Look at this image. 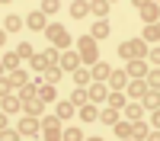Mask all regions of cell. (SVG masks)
Returning <instances> with one entry per match:
<instances>
[{
	"label": "cell",
	"mask_w": 160,
	"mask_h": 141,
	"mask_svg": "<svg viewBox=\"0 0 160 141\" xmlns=\"http://www.w3.org/2000/svg\"><path fill=\"white\" fill-rule=\"evenodd\" d=\"M96 42H99V38H93L90 32L77 38V51H80V58H83V64H90V68L99 61V45Z\"/></svg>",
	"instance_id": "1"
},
{
	"label": "cell",
	"mask_w": 160,
	"mask_h": 141,
	"mask_svg": "<svg viewBox=\"0 0 160 141\" xmlns=\"http://www.w3.org/2000/svg\"><path fill=\"white\" fill-rule=\"evenodd\" d=\"M61 115H45L42 119V138L45 141H58V138H64V128H61Z\"/></svg>",
	"instance_id": "2"
},
{
	"label": "cell",
	"mask_w": 160,
	"mask_h": 141,
	"mask_svg": "<svg viewBox=\"0 0 160 141\" xmlns=\"http://www.w3.org/2000/svg\"><path fill=\"white\" fill-rule=\"evenodd\" d=\"M45 35H48V42H51V45H58L61 51H64V48H71V35H68V29H64L61 23H48Z\"/></svg>",
	"instance_id": "3"
},
{
	"label": "cell",
	"mask_w": 160,
	"mask_h": 141,
	"mask_svg": "<svg viewBox=\"0 0 160 141\" xmlns=\"http://www.w3.org/2000/svg\"><path fill=\"white\" fill-rule=\"evenodd\" d=\"M19 132H22V138H35V135H42V119L26 112V119L19 122Z\"/></svg>",
	"instance_id": "4"
},
{
	"label": "cell",
	"mask_w": 160,
	"mask_h": 141,
	"mask_svg": "<svg viewBox=\"0 0 160 141\" xmlns=\"http://www.w3.org/2000/svg\"><path fill=\"white\" fill-rule=\"evenodd\" d=\"M26 26H29V29H35V32H45L48 29V13L38 7V10H32L29 16H26Z\"/></svg>",
	"instance_id": "5"
},
{
	"label": "cell",
	"mask_w": 160,
	"mask_h": 141,
	"mask_svg": "<svg viewBox=\"0 0 160 141\" xmlns=\"http://www.w3.org/2000/svg\"><path fill=\"white\" fill-rule=\"evenodd\" d=\"M125 71H128V77H148L151 64H148V58H128Z\"/></svg>",
	"instance_id": "6"
},
{
	"label": "cell",
	"mask_w": 160,
	"mask_h": 141,
	"mask_svg": "<svg viewBox=\"0 0 160 141\" xmlns=\"http://www.w3.org/2000/svg\"><path fill=\"white\" fill-rule=\"evenodd\" d=\"M87 93H90V103H102V99H109V87H106V80H93L87 87Z\"/></svg>",
	"instance_id": "7"
},
{
	"label": "cell",
	"mask_w": 160,
	"mask_h": 141,
	"mask_svg": "<svg viewBox=\"0 0 160 141\" xmlns=\"http://www.w3.org/2000/svg\"><path fill=\"white\" fill-rule=\"evenodd\" d=\"M125 90H128V99H141L144 93H148V80H144V77H131Z\"/></svg>",
	"instance_id": "8"
},
{
	"label": "cell",
	"mask_w": 160,
	"mask_h": 141,
	"mask_svg": "<svg viewBox=\"0 0 160 141\" xmlns=\"http://www.w3.org/2000/svg\"><path fill=\"white\" fill-rule=\"evenodd\" d=\"M80 64H83L80 51H71V48H64V51H61V68H64V71H77Z\"/></svg>",
	"instance_id": "9"
},
{
	"label": "cell",
	"mask_w": 160,
	"mask_h": 141,
	"mask_svg": "<svg viewBox=\"0 0 160 141\" xmlns=\"http://www.w3.org/2000/svg\"><path fill=\"white\" fill-rule=\"evenodd\" d=\"M138 13H141V23H157V19H160V3L151 0V3H144Z\"/></svg>",
	"instance_id": "10"
},
{
	"label": "cell",
	"mask_w": 160,
	"mask_h": 141,
	"mask_svg": "<svg viewBox=\"0 0 160 141\" xmlns=\"http://www.w3.org/2000/svg\"><path fill=\"white\" fill-rule=\"evenodd\" d=\"M71 74H74V83H77V87H90V83H93V71H90V64H80V68L71 71Z\"/></svg>",
	"instance_id": "11"
},
{
	"label": "cell",
	"mask_w": 160,
	"mask_h": 141,
	"mask_svg": "<svg viewBox=\"0 0 160 141\" xmlns=\"http://www.w3.org/2000/svg\"><path fill=\"white\" fill-rule=\"evenodd\" d=\"M0 109H3L7 115H10V112H19V109H22V99L13 96V93H3V96H0Z\"/></svg>",
	"instance_id": "12"
},
{
	"label": "cell",
	"mask_w": 160,
	"mask_h": 141,
	"mask_svg": "<svg viewBox=\"0 0 160 141\" xmlns=\"http://www.w3.org/2000/svg\"><path fill=\"white\" fill-rule=\"evenodd\" d=\"M45 109V99L42 96H29V99H22V112H29V115H42Z\"/></svg>",
	"instance_id": "13"
},
{
	"label": "cell",
	"mask_w": 160,
	"mask_h": 141,
	"mask_svg": "<svg viewBox=\"0 0 160 141\" xmlns=\"http://www.w3.org/2000/svg\"><path fill=\"white\" fill-rule=\"evenodd\" d=\"M128 80H131L128 71H112V74H109V90H125Z\"/></svg>",
	"instance_id": "14"
},
{
	"label": "cell",
	"mask_w": 160,
	"mask_h": 141,
	"mask_svg": "<svg viewBox=\"0 0 160 141\" xmlns=\"http://www.w3.org/2000/svg\"><path fill=\"white\" fill-rule=\"evenodd\" d=\"M125 115H128L131 122H138L141 115H144V103H141V99H128V103H125Z\"/></svg>",
	"instance_id": "15"
},
{
	"label": "cell",
	"mask_w": 160,
	"mask_h": 141,
	"mask_svg": "<svg viewBox=\"0 0 160 141\" xmlns=\"http://www.w3.org/2000/svg\"><path fill=\"white\" fill-rule=\"evenodd\" d=\"M109 0H90V13H93V16H96V19H106V16H109Z\"/></svg>",
	"instance_id": "16"
},
{
	"label": "cell",
	"mask_w": 160,
	"mask_h": 141,
	"mask_svg": "<svg viewBox=\"0 0 160 141\" xmlns=\"http://www.w3.org/2000/svg\"><path fill=\"white\" fill-rule=\"evenodd\" d=\"M38 96H42L45 103H55V96H58V90H55V83H48L45 77L38 80Z\"/></svg>",
	"instance_id": "17"
},
{
	"label": "cell",
	"mask_w": 160,
	"mask_h": 141,
	"mask_svg": "<svg viewBox=\"0 0 160 141\" xmlns=\"http://www.w3.org/2000/svg\"><path fill=\"white\" fill-rule=\"evenodd\" d=\"M71 16L74 19H87L90 16V0H74L71 3Z\"/></svg>",
	"instance_id": "18"
},
{
	"label": "cell",
	"mask_w": 160,
	"mask_h": 141,
	"mask_svg": "<svg viewBox=\"0 0 160 141\" xmlns=\"http://www.w3.org/2000/svg\"><path fill=\"white\" fill-rule=\"evenodd\" d=\"M141 38H144V42H157L160 45V19L157 23H144V35Z\"/></svg>",
	"instance_id": "19"
},
{
	"label": "cell",
	"mask_w": 160,
	"mask_h": 141,
	"mask_svg": "<svg viewBox=\"0 0 160 141\" xmlns=\"http://www.w3.org/2000/svg\"><path fill=\"white\" fill-rule=\"evenodd\" d=\"M141 103H144V109H151V112L160 109V90H151V87H148V93L141 96Z\"/></svg>",
	"instance_id": "20"
},
{
	"label": "cell",
	"mask_w": 160,
	"mask_h": 141,
	"mask_svg": "<svg viewBox=\"0 0 160 141\" xmlns=\"http://www.w3.org/2000/svg\"><path fill=\"white\" fill-rule=\"evenodd\" d=\"M77 112H80V119H83V122H96V119H99V109H96V103H83V106H80Z\"/></svg>",
	"instance_id": "21"
},
{
	"label": "cell",
	"mask_w": 160,
	"mask_h": 141,
	"mask_svg": "<svg viewBox=\"0 0 160 141\" xmlns=\"http://www.w3.org/2000/svg\"><path fill=\"white\" fill-rule=\"evenodd\" d=\"M131 55L135 58H148V51H151V42H144V38H131Z\"/></svg>",
	"instance_id": "22"
},
{
	"label": "cell",
	"mask_w": 160,
	"mask_h": 141,
	"mask_svg": "<svg viewBox=\"0 0 160 141\" xmlns=\"http://www.w3.org/2000/svg\"><path fill=\"white\" fill-rule=\"evenodd\" d=\"M19 61H22L19 51H3V71H7V74H10V71H16V68H19Z\"/></svg>",
	"instance_id": "23"
},
{
	"label": "cell",
	"mask_w": 160,
	"mask_h": 141,
	"mask_svg": "<svg viewBox=\"0 0 160 141\" xmlns=\"http://www.w3.org/2000/svg\"><path fill=\"white\" fill-rule=\"evenodd\" d=\"M90 71H93V80H109V74H112V68H109L106 61H96Z\"/></svg>",
	"instance_id": "24"
},
{
	"label": "cell",
	"mask_w": 160,
	"mask_h": 141,
	"mask_svg": "<svg viewBox=\"0 0 160 141\" xmlns=\"http://www.w3.org/2000/svg\"><path fill=\"white\" fill-rule=\"evenodd\" d=\"M99 122H102V125H115V122H118V109H115V106L99 109Z\"/></svg>",
	"instance_id": "25"
},
{
	"label": "cell",
	"mask_w": 160,
	"mask_h": 141,
	"mask_svg": "<svg viewBox=\"0 0 160 141\" xmlns=\"http://www.w3.org/2000/svg\"><path fill=\"white\" fill-rule=\"evenodd\" d=\"M90 35L93 38H106V35H109V19H96L93 29H90Z\"/></svg>",
	"instance_id": "26"
},
{
	"label": "cell",
	"mask_w": 160,
	"mask_h": 141,
	"mask_svg": "<svg viewBox=\"0 0 160 141\" xmlns=\"http://www.w3.org/2000/svg\"><path fill=\"white\" fill-rule=\"evenodd\" d=\"M148 135H151V128L144 125L141 119H138V122H131V138H135V141H144Z\"/></svg>",
	"instance_id": "27"
},
{
	"label": "cell",
	"mask_w": 160,
	"mask_h": 141,
	"mask_svg": "<svg viewBox=\"0 0 160 141\" xmlns=\"http://www.w3.org/2000/svg\"><path fill=\"white\" fill-rule=\"evenodd\" d=\"M61 77H64V68H61V64H51V68L45 71V80H48V83H55V87L61 83Z\"/></svg>",
	"instance_id": "28"
},
{
	"label": "cell",
	"mask_w": 160,
	"mask_h": 141,
	"mask_svg": "<svg viewBox=\"0 0 160 141\" xmlns=\"http://www.w3.org/2000/svg\"><path fill=\"white\" fill-rule=\"evenodd\" d=\"M74 112H77V106L71 99H58V115H61V119H71Z\"/></svg>",
	"instance_id": "29"
},
{
	"label": "cell",
	"mask_w": 160,
	"mask_h": 141,
	"mask_svg": "<svg viewBox=\"0 0 160 141\" xmlns=\"http://www.w3.org/2000/svg\"><path fill=\"white\" fill-rule=\"evenodd\" d=\"M71 103H74V106L80 109V106H83V103H90V93H87L83 87H74V93H71Z\"/></svg>",
	"instance_id": "30"
},
{
	"label": "cell",
	"mask_w": 160,
	"mask_h": 141,
	"mask_svg": "<svg viewBox=\"0 0 160 141\" xmlns=\"http://www.w3.org/2000/svg\"><path fill=\"white\" fill-rule=\"evenodd\" d=\"M125 103H128V96L122 93V90H112V93H109V106H115V109H125Z\"/></svg>",
	"instance_id": "31"
},
{
	"label": "cell",
	"mask_w": 160,
	"mask_h": 141,
	"mask_svg": "<svg viewBox=\"0 0 160 141\" xmlns=\"http://www.w3.org/2000/svg\"><path fill=\"white\" fill-rule=\"evenodd\" d=\"M22 23H26V19H19V16H13V13H10V16L3 19V29H7V32H19Z\"/></svg>",
	"instance_id": "32"
},
{
	"label": "cell",
	"mask_w": 160,
	"mask_h": 141,
	"mask_svg": "<svg viewBox=\"0 0 160 141\" xmlns=\"http://www.w3.org/2000/svg\"><path fill=\"white\" fill-rule=\"evenodd\" d=\"M112 132H115V138H131V119L128 122H115Z\"/></svg>",
	"instance_id": "33"
},
{
	"label": "cell",
	"mask_w": 160,
	"mask_h": 141,
	"mask_svg": "<svg viewBox=\"0 0 160 141\" xmlns=\"http://www.w3.org/2000/svg\"><path fill=\"white\" fill-rule=\"evenodd\" d=\"M42 55L48 58V64H61V48H58V45H48Z\"/></svg>",
	"instance_id": "34"
},
{
	"label": "cell",
	"mask_w": 160,
	"mask_h": 141,
	"mask_svg": "<svg viewBox=\"0 0 160 141\" xmlns=\"http://www.w3.org/2000/svg\"><path fill=\"white\" fill-rule=\"evenodd\" d=\"M0 132H3V135H0L3 141H19V138H22V132H19V125H16V128H10V125H7V128H0Z\"/></svg>",
	"instance_id": "35"
},
{
	"label": "cell",
	"mask_w": 160,
	"mask_h": 141,
	"mask_svg": "<svg viewBox=\"0 0 160 141\" xmlns=\"http://www.w3.org/2000/svg\"><path fill=\"white\" fill-rule=\"evenodd\" d=\"M144 80H148V87H151V90H160V68L148 71V77H144Z\"/></svg>",
	"instance_id": "36"
},
{
	"label": "cell",
	"mask_w": 160,
	"mask_h": 141,
	"mask_svg": "<svg viewBox=\"0 0 160 141\" xmlns=\"http://www.w3.org/2000/svg\"><path fill=\"white\" fill-rule=\"evenodd\" d=\"M48 68H51V64H48V58H45V55H35V58H32V71H42V74H45Z\"/></svg>",
	"instance_id": "37"
},
{
	"label": "cell",
	"mask_w": 160,
	"mask_h": 141,
	"mask_svg": "<svg viewBox=\"0 0 160 141\" xmlns=\"http://www.w3.org/2000/svg\"><path fill=\"white\" fill-rule=\"evenodd\" d=\"M64 141H83V128H64Z\"/></svg>",
	"instance_id": "38"
},
{
	"label": "cell",
	"mask_w": 160,
	"mask_h": 141,
	"mask_svg": "<svg viewBox=\"0 0 160 141\" xmlns=\"http://www.w3.org/2000/svg\"><path fill=\"white\" fill-rule=\"evenodd\" d=\"M42 10L48 13V16H55V13L61 10V0H42Z\"/></svg>",
	"instance_id": "39"
},
{
	"label": "cell",
	"mask_w": 160,
	"mask_h": 141,
	"mask_svg": "<svg viewBox=\"0 0 160 141\" xmlns=\"http://www.w3.org/2000/svg\"><path fill=\"white\" fill-rule=\"evenodd\" d=\"M16 51H19L22 58H29V61L35 58V51H32V45H29V42H19V45H16Z\"/></svg>",
	"instance_id": "40"
},
{
	"label": "cell",
	"mask_w": 160,
	"mask_h": 141,
	"mask_svg": "<svg viewBox=\"0 0 160 141\" xmlns=\"http://www.w3.org/2000/svg\"><path fill=\"white\" fill-rule=\"evenodd\" d=\"M148 61H151V64H157V68H160V45H154V48L148 51Z\"/></svg>",
	"instance_id": "41"
},
{
	"label": "cell",
	"mask_w": 160,
	"mask_h": 141,
	"mask_svg": "<svg viewBox=\"0 0 160 141\" xmlns=\"http://www.w3.org/2000/svg\"><path fill=\"white\" fill-rule=\"evenodd\" d=\"M118 58H125V61H128V58H135V55H131V45H128V42L118 45Z\"/></svg>",
	"instance_id": "42"
},
{
	"label": "cell",
	"mask_w": 160,
	"mask_h": 141,
	"mask_svg": "<svg viewBox=\"0 0 160 141\" xmlns=\"http://www.w3.org/2000/svg\"><path fill=\"white\" fill-rule=\"evenodd\" d=\"M151 125H154V128H160V109H154V115H151Z\"/></svg>",
	"instance_id": "43"
},
{
	"label": "cell",
	"mask_w": 160,
	"mask_h": 141,
	"mask_svg": "<svg viewBox=\"0 0 160 141\" xmlns=\"http://www.w3.org/2000/svg\"><path fill=\"white\" fill-rule=\"evenodd\" d=\"M144 3H151V0H131V7H138V10H141Z\"/></svg>",
	"instance_id": "44"
},
{
	"label": "cell",
	"mask_w": 160,
	"mask_h": 141,
	"mask_svg": "<svg viewBox=\"0 0 160 141\" xmlns=\"http://www.w3.org/2000/svg\"><path fill=\"white\" fill-rule=\"evenodd\" d=\"M0 3H3V7H7V3H13V0H0Z\"/></svg>",
	"instance_id": "45"
},
{
	"label": "cell",
	"mask_w": 160,
	"mask_h": 141,
	"mask_svg": "<svg viewBox=\"0 0 160 141\" xmlns=\"http://www.w3.org/2000/svg\"><path fill=\"white\" fill-rule=\"evenodd\" d=\"M109 3H115V0H109Z\"/></svg>",
	"instance_id": "46"
},
{
	"label": "cell",
	"mask_w": 160,
	"mask_h": 141,
	"mask_svg": "<svg viewBox=\"0 0 160 141\" xmlns=\"http://www.w3.org/2000/svg\"><path fill=\"white\" fill-rule=\"evenodd\" d=\"M157 3H160V0H157Z\"/></svg>",
	"instance_id": "47"
}]
</instances>
